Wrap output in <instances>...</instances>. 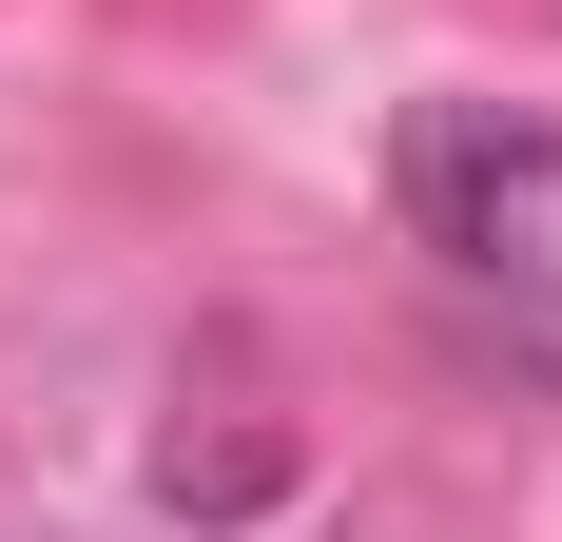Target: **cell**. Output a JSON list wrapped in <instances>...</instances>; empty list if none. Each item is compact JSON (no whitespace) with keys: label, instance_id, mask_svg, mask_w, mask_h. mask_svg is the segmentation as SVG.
I'll return each mask as SVG.
<instances>
[{"label":"cell","instance_id":"6da1fadb","mask_svg":"<svg viewBox=\"0 0 562 542\" xmlns=\"http://www.w3.org/2000/svg\"><path fill=\"white\" fill-rule=\"evenodd\" d=\"M291 504V427H156V523H252Z\"/></svg>","mask_w":562,"mask_h":542}]
</instances>
